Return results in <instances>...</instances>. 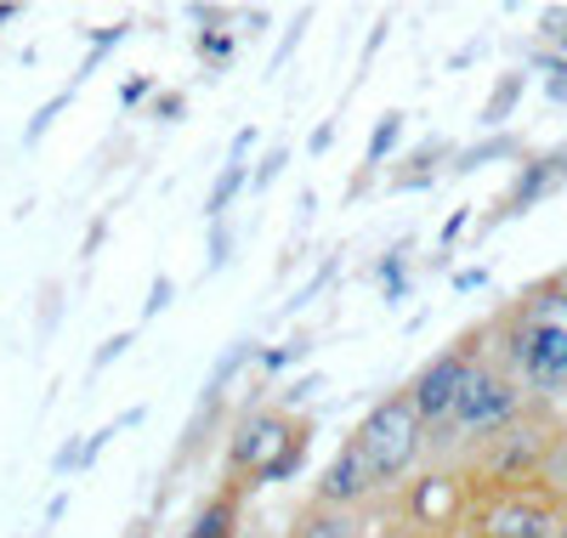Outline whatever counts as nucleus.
I'll return each instance as SVG.
<instances>
[{
  "label": "nucleus",
  "mask_w": 567,
  "mask_h": 538,
  "mask_svg": "<svg viewBox=\"0 0 567 538\" xmlns=\"http://www.w3.org/2000/svg\"><path fill=\"white\" fill-rule=\"evenodd\" d=\"M307 443H312V431L296 425L284 408H250L227 436V470L256 476V482H284L301 470Z\"/></svg>",
  "instance_id": "obj_1"
},
{
  "label": "nucleus",
  "mask_w": 567,
  "mask_h": 538,
  "mask_svg": "<svg viewBox=\"0 0 567 538\" xmlns=\"http://www.w3.org/2000/svg\"><path fill=\"white\" fill-rule=\"evenodd\" d=\"M347 443L363 454L374 487H398L414 470L420 448H425V425H420V414H414V403L403 397V391H392V397H381L352 425Z\"/></svg>",
  "instance_id": "obj_2"
},
{
  "label": "nucleus",
  "mask_w": 567,
  "mask_h": 538,
  "mask_svg": "<svg viewBox=\"0 0 567 538\" xmlns=\"http://www.w3.org/2000/svg\"><path fill=\"white\" fill-rule=\"evenodd\" d=\"M516 420H523V380H516L511 369H499V363H477L471 380H465V391H460L454 414H449V425H437V436L449 431V443H477V436H499Z\"/></svg>",
  "instance_id": "obj_3"
},
{
  "label": "nucleus",
  "mask_w": 567,
  "mask_h": 538,
  "mask_svg": "<svg viewBox=\"0 0 567 538\" xmlns=\"http://www.w3.org/2000/svg\"><path fill=\"white\" fill-rule=\"evenodd\" d=\"M477 363H483V358H477V340H460V346L437 352L432 363H425V369L403 385V397L414 403V414H420L425 431L449 425V414H454L460 391H465V380H471V369H477Z\"/></svg>",
  "instance_id": "obj_4"
},
{
  "label": "nucleus",
  "mask_w": 567,
  "mask_h": 538,
  "mask_svg": "<svg viewBox=\"0 0 567 538\" xmlns=\"http://www.w3.org/2000/svg\"><path fill=\"white\" fill-rule=\"evenodd\" d=\"M505 358L523 391H567V329L516 318L505 334Z\"/></svg>",
  "instance_id": "obj_5"
},
{
  "label": "nucleus",
  "mask_w": 567,
  "mask_h": 538,
  "mask_svg": "<svg viewBox=\"0 0 567 538\" xmlns=\"http://www.w3.org/2000/svg\"><path fill=\"white\" fill-rule=\"evenodd\" d=\"M545 448H550V436H545L539 425H528V420H516V425H505L499 436H488V448H483V470H488V476H499V482H523V476H534V470H539Z\"/></svg>",
  "instance_id": "obj_6"
},
{
  "label": "nucleus",
  "mask_w": 567,
  "mask_h": 538,
  "mask_svg": "<svg viewBox=\"0 0 567 538\" xmlns=\"http://www.w3.org/2000/svg\"><path fill=\"white\" fill-rule=\"evenodd\" d=\"M477 532L483 538H556V510L528 494H505L477 516Z\"/></svg>",
  "instance_id": "obj_7"
},
{
  "label": "nucleus",
  "mask_w": 567,
  "mask_h": 538,
  "mask_svg": "<svg viewBox=\"0 0 567 538\" xmlns=\"http://www.w3.org/2000/svg\"><path fill=\"white\" fill-rule=\"evenodd\" d=\"M369 494H381L374 487V476H369V465H363V454L352 448V443H341V454L323 465V476H318V487H312V505H336V510H358Z\"/></svg>",
  "instance_id": "obj_8"
},
{
  "label": "nucleus",
  "mask_w": 567,
  "mask_h": 538,
  "mask_svg": "<svg viewBox=\"0 0 567 538\" xmlns=\"http://www.w3.org/2000/svg\"><path fill=\"white\" fill-rule=\"evenodd\" d=\"M290 538H363V516L358 510H336V505H307L290 521Z\"/></svg>",
  "instance_id": "obj_9"
},
{
  "label": "nucleus",
  "mask_w": 567,
  "mask_h": 538,
  "mask_svg": "<svg viewBox=\"0 0 567 538\" xmlns=\"http://www.w3.org/2000/svg\"><path fill=\"white\" fill-rule=\"evenodd\" d=\"M556 187V170H550V159H534V165H523V176H516V187L505 193V205H499V216H523L534 199H545V193Z\"/></svg>",
  "instance_id": "obj_10"
},
{
  "label": "nucleus",
  "mask_w": 567,
  "mask_h": 538,
  "mask_svg": "<svg viewBox=\"0 0 567 538\" xmlns=\"http://www.w3.org/2000/svg\"><path fill=\"white\" fill-rule=\"evenodd\" d=\"M245 187H250V165H245V159H227V165H221V176H216V182H210V193H205V216H210V227H216V221H227L233 199H239Z\"/></svg>",
  "instance_id": "obj_11"
},
{
  "label": "nucleus",
  "mask_w": 567,
  "mask_h": 538,
  "mask_svg": "<svg viewBox=\"0 0 567 538\" xmlns=\"http://www.w3.org/2000/svg\"><path fill=\"white\" fill-rule=\"evenodd\" d=\"M516 318H528V323H550V329H567V278L561 283H539L534 296L523 301V312Z\"/></svg>",
  "instance_id": "obj_12"
},
{
  "label": "nucleus",
  "mask_w": 567,
  "mask_h": 538,
  "mask_svg": "<svg viewBox=\"0 0 567 538\" xmlns=\"http://www.w3.org/2000/svg\"><path fill=\"white\" fill-rule=\"evenodd\" d=\"M233 527H239V494H221L199 510V521L187 527V538H239Z\"/></svg>",
  "instance_id": "obj_13"
},
{
  "label": "nucleus",
  "mask_w": 567,
  "mask_h": 538,
  "mask_svg": "<svg viewBox=\"0 0 567 538\" xmlns=\"http://www.w3.org/2000/svg\"><path fill=\"white\" fill-rule=\"evenodd\" d=\"M403 142V114L392 108V114H381L374 120V136H369V148H363V170H381L386 165V154Z\"/></svg>",
  "instance_id": "obj_14"
},
{
  "label": "nucleus",
  "mask_w": 567,
  "mask_h": 538,
  "mask_svg": "<svg viewBox=\"0 0 567 538\" xmlns=\"http://www.w3.org/2000/svg\"><path fill=\"white\" fill-rule=\"evenodd\" d=\"M523 85H528L523 74H505V80H499V85L488 91V103H483V125H488V131L511 120V108H516V103H523Z\"/></svg>",
  "instance_id": "obj_15"
},
{
  "label": "nucleus",
  "mask_w": 567,
  "mask_h": 538,
  "mask_svg": "<svg viewBox=\"0 0 567 538\" xmlns=\"http://www.w3.org/2000/svg\"><path fill=\"white\" fill-rule=\"evenodd\" d=\"M245 363H250V340H233V346L221 352V363L210 369V380H205V403H216V397H221V391L233 385V374H239Z\"/></svg>",
  "instance_id": "obj_16"
},
{
  "label": "nucleus",
  "mask_w": 567,
  "mask_h": 538,
  "mask_svg": "<svg viewBox=\"0 0 567 538\" xmlns=\"http://www.w3.org/2000/svg\"><path fill=\"white\" fill-rule=\"evenodd\" d=\"M511 154H516V136H494V142H477V148H460L454 154V170L465 176V170H477L488 159H511Z\"/></svg>",
  "instance_id": "obj_17"
},
{
  "label": "nucleus",
  "mask_w": 567,
  "mask_h": 538,
  "mask_svg": "<svg viewBox=\"0 0 567 538\" xmlns=\"http://www.w3.org/2000/svg\"><path fill=\"white\" fill-rule=\"evenodd\" d=\"M307 352H312V334H290V340H284V346L261 352V380H267V374H284L290 363H301Z\"/></svg>",
  "instance_id": "obj_18"
},
{
  "label": "nucleus",
  "mask_w": 567,
  "mask_h": 538,
  "mask_svg": "<svg viewBox=\"0 0 567 538\" xmlns=\"http://www.w3.org/2000/svg\"><path fill=\"white\" fill-rule=\"evenodd\" d=\"M284 165H290V148H267V159L250 170V193H267V187L278 182V170H284Z\"/></svg>",
  "instance_id": "obj_19"
},
{
  "label": "nucleus",
  "mask_w": 567,
  "mask_h": 538,
  "mask_svg": "<svg viewBox=\"0 0 567 538\" xmlns=\"http://www.w3.org/2000/svg\"><path fill=\"white\" fill-rule=\"evenodd\" d=\"M199 58H205L210 69H227V58H233V34H216V29H199Z\"/></svg>",
  "instance_id": "obj_20"
},
{
  "label": "nucleus",
  "mask_w": 567,
  "mask_h": 538,
  "mask_svg": "<svg viewBox=\"0 0 567 538\" xmlns=\"http://www.w3.org/2000/svg\"><path fill=\"white\" fill-rule=\"evenodd\" d=\"M63 108H69V91H58V96H52V103H45V108H40V114L29 120V131H23V142H29V148H34V142H40L45 131H52V120H58Z\"/></svg>",
  "instance_id": "obj_21"
},
{
  "label": "nucleus",
  "mask_w": 567,
  "mask_h": 538,
  "mask_svg": "<svg viewBox=\"0 0 567 538\" xmlns=\"http://www.w3.org/2000/svg\"><path fill=\"white\" fill-rule=\"evenodd\" d=\"M227 261H233V227L216 221V227H210V272H221Z\"/></svg>",
  "instance_id": "obj_22"
},
{
  "label": "nucleus",
  "mask_w": 567,
  "mask_h": 538,
  "mask_svg": "<svg viewBox=\"0 0 567 538\" xmlns=\"http://www.w3.org/2000/svg\"><path fill=\"white\" fill-rule=\"evenodd\" d=\"M171 301H176V283L159 272V278H154V289H148V301H142V318H159Z\"/></svg>",
  "instance_id": "obj_23"
},
{
  "label": "nucleus",
  "mask_w": 567,
  "mask_h": 538,
  "mask_svg": "<svg viewBox=\"0 0 567 538\" xmlns=\"http://www.w3.org/2000/svg\"><path fill=\"white\" fill-rule=\"evenodd\" d=\"M131 346H136V334H131V329H125V334H109V340H103V352H97V358H91V369H97V374H103V369H109L114 358H125Z\"/></svg>",
  "instance_id": "obj_24"
},
{
  "label": "nucleus",
  "mask_w": 567,
  "mask_h": 538,
  "mask_svg": "<svg viewBox=\"0 0 567 538\" xmlns=\"http://www.w3.org/2000/svg\"><path fill=\"white\" fill-rule=\"evenodd\" d=\"M182 114H187V96H182V91H171V96L159 91V96H154V120H171V125H176Z\"/></svg>",
  "instance_id": "obj_25"
},
{
  "label": "nucleus",
  "mask_w": 567,
  "mask_h": 538,
  "mask_svg": "<svg viewBox=\"0 0 567 538\" xmlns=\"http://www.w3.org/2000/svg\"><path fill=\"white\" fill-rule=\"evenodd\" d=\"M148 96H154V80H148V74H136V80H125V85H120V103H125V108L148 103Z\"/></svg>",
  "instance_id": "obj_26"
},
{
  "label": "nucleus",
  "mask_w": 567,
  "mask_h": 538,
  "mask_svg": "<svg viewBox=\"0 0 567 538\" xmlns=\"http://www.w3.org/2000/svg\"><path fill=\"white\" fill-rule=\"evenodd\" d=\"M312 391H323V374H307V380H296L290 391H284V403H290V408H301V403L312 397Z\"/></svg>",
  "instance_id": "obj_27"
},
{
  "label": "nucleus",
  "mask_w": 567,
  "mask_h": 538,
  "mask_svg": "<svg viewBox=\"0 0 567 538\" xmlns=\"http://www.w3.org/2000/svg\"><path fill=\"white\" fill-rule=\"evenodd\" d=\"M465 221H471V210H454V216H449V227H443V250H449V244L465 232Z\"/></svg>",
  "instance_id": "obj_28"
},
{
  "label": "nucleus",
  "mask_w": 567,
  "mask_h": 538,
  "mask_svg": "<svg viewBox=\"0 0 567 538\" xmlns=\"http://www.w3.org/2000/svg\"><path fill=\"white\" fill-rule=\"evenodd\" d=\"M74 465H80V443H69V448H63V454H58V476H69V470H74Z\"/></svg>",
  "instance_id": "obj_29"
},
{
  "label": "nucleus",
  "mask_w": 567,
  "mask_h": 538,
  "mask_svg": "<svg viewBox=\"0 0 567 538\" xmlns=\"http://www.w3.org/2000/svg\"><path fill=\"white\" fill-rule=\"evenodd\" d=\"M256 148V131H239V136H233V159H245Z\"/></svg>",
  "instance_id": "obj_30"
},
{
  "label": "nucleus",
  "mask_w": 567,
  "mask_h": 538,
  "mask_svg": "<svg viewBox=\"0 0 567 538\" xmlns=\"http://www.w3.org/2000/svg\"><path fill=\"white\" fill-rule=\"evenodd\" d=\"M329 142H336V125H318V136H312V154H323Z\"/></svg>",
  "instance_id": "obj_31"
},
{
  "label": "nucleus",
  "mask_w": 567,
  "mask_h": 538,
  "mask_svg": "<svg viewBox=\"0 0 567 538\" xmlns=\"http://www.w3.org/2000/svg\"><path fill=\"white\" fill-rule=\"evenodd\" d=\"M477 283H488V272H460L454 278V289H477Z\"/></svg>",
  "instance_id": "obj_32"
},
{
  "label": "nucleus",
  "mask_w": 567,
  "mask_h": 538,
  "mask_svg": "<svg viewBox=\"0 0 567 538\" xmlns=\"http://www.w3.org/2000/svg\"><path fill=\"white\" fill-rule=\"evenodd\" d=\"M550 45H556V52H561V63H567V29H561V34H556Z\"/></svg>",
  "instance_id": "obj_33"
},
{
  "label": "nucleus",
  "mask_w": 567,
  "mask_h": 538,
  "mask_svg": "<svg viewBox=\"0 0 567 538\" xmlns=\"http://www.w3.org/2000/svg\"><path fill=\"white\" fill-rule=\"evenodd\" d=\"M131 538H154V532H148V527H136V532H131Z\"/></svg>",
  "instance_id": "obj_34"
},
{
  "label": "nucleus",
  "mask_w": 567,
  "mask_h": 538,
  "mask_svg": "<svg viewBox=\"0 0 567 538\" xmlns=\"http://www.w3.org/2000/svg\"><path fill=\"white\" fill-rule=\"evenodd\" d=\"M556 538H567V521H556Z\"/></svg>",
  "instance_id": "obj_35"
},
{
  "label": "nucleus",
  "mask_w": 567,
  "mask_h": 538,
  "mask_svg": "<svg viewBox=\"0 0 567 538\" xmlns=\"http://www.w3.org/2000/svg\"><path fill=\"white\" fill-rule=\"evenodd\" d=\"M239 538H256V532H239Z\"/></svg>",
  "instance_id": "obj_36"
}]
</instances>
